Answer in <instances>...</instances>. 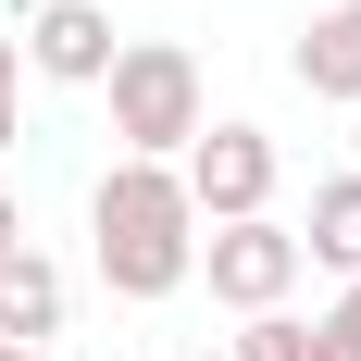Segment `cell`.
Wrapping results in <instances>:
<instances>
[{"label":"cell","instance_id":"obj_1","mask_svg":"<svg viewBox=\"0 0 361 361\" xmlns=\"http://www.w3.org/2000/svg\"><path fill=\"white\" fill-rule=\"evenodd\" d=\"M87 250H100V287L112 299H175L187 274H200V212H187L175 162H112L100 187H87Z\"/></svg>","mask_w":361,"mask_h":361},{"label":"cell","instance_id":"obj_2","mask_svg":"<svg viewBox=\"0 0 361 361\" xmlns=\"http://www.w3.org/2000/svg\"><path fill=\"white\" fill-rule=\"evenodd\" d=\"M112 162H175L200 125H212V87H200V50L187 37H112Z\"/></svg>","mask_w":361,"mask_h":361},{"label":"cell","instance_id":"obj_3","mask_svg":"<svg viewBox=\"0 0 361 361\" xmlns=\"http://www.w3.org/2000/svg\"><path fill=\"white\" fill-rule=\"evenodd\" d=\"M274 175H287V149L262 137V125H200V137L175 149V187H187V212L200 224H250V212H274Z\"/></svg>","mask_w":361,"mask_h":361},{"label":"cell","instance_id":"obj_4","mask_svg":"<svg viewBox=\"0 0 361 361\" xmlns=\"http://www.w3.org/2000/svg\"><path fill=\"white\" fill-rule=\"evenodd\" d=\"M200 274H212L224 312H287V287L312 262H299V237L274 212H250V224H200Z\"/></svg>","mask_w":361,"mask_h":361},{"label":"cell","instance_id":"obj_5","mask_svg":"<svg viewBox=\"0 0 361 361\" xmlns=\"http://www.w3.org/2000/svg\"><path fill=\"white\" fill-rule=\"evenodd\" d=\"M13 50H25V75H50V87H100L112 75V0H37Z\"/></svg>","mask_w":361,"mask_h":361},{"label":"cell","instance_id":"obj_6","mask_svg":"<svg viewBox=\"0 0 361 361\" xmlns=\"http://www.w3.org/2000/svg\"><path fill=\"white\" fill-rule=\"evenodd\" d=\"M287 75L312 87V100H336V112L361 100V0H324V13L299 25V50H287Z\"/></svg>","mask_w":361,"mask_h":361},{"label":"cell","instance_id":"obj_7","mask_svg":"<svg viewBox=\"0 0 361 361\" xmlns=\"http://www.w3.org/2000/svg\"><path fill=\"white\" fill-rule=\"evenodd\" d=\"M50 336H63V262L0 250V349H50Z\"/></svg>","mask_w":361,"mask_h":361},{"label":"cell","instance_id":"obj_8","mask_svg":"<svg viewBox=\"0 0 361 361\" xmlns=\"http://www.w3.org/2000/svg\"><path fill=\"white\" fill-rule=\"evenodd\" d=\"M287 237H299V262H324L336 287H349L361 274V175H324L312 187V224H287Z\"/></svg>","mask_w":361,"mask_h":361},{"label":"cell","instance_id":"obj_9","mask_svg":"<svg viewBox=\"0 0 361 361\" xmlns=\"http://www.w3.org/2000/svg\"><path fill=\"white\" fill-rule=\"evenodd\" d=\"M224 361H312V324H299V312H237Z\"/></svg>","mask_w":361,"mask_h":361},{"label":"cell","instance_id":"obj_10","mask_svg":"<svg viewBox=\"0 0 361 361\" xmlns=\"http://www.w3.org/2000/svg\"><path fill=\"white\" fill-rule=\"evenodd\" d=\"M312 361H361V274L324 299V312H312Z\"/></svg>","mask_w":361,"mask_h":361},{"label":"cell","instance_id":"obj_11","mask_svg":"<svg viewBox=\"0 0 361 361\" xmlns=\"http://www.w3.org/2000/svg\"><path fill=\"white\" fill-rule=\"evenodd\" d=\"M13 112H25V50H13V37H0V162H13V137H25V125H13Z\"/></svg>","mask_w":361,"mask_h":361},{"label":"cell","instance_id":"obj_12","mask_svg":"<svg viewBox=\"0 0 361 361\" xmlns=\"http://www.w3.org/2000/svg\"><path fill=\"white\" fill-rule=\"evenodd\" d=\"M0 250H25V200H13V187H0Z\"/></svg>","mask_w":361,"mask_h":361},{"label":"cell","instance_id":"obj_13","mask_svg":"<svg viewBox=\"0 0 361 361\" xmlns=\"http://www.w3.org/2000/svg\"><path fill=\"white\" fill-rule=\"evenodd\" d=\"M349 149H361V100H349ZM349 175H361V162H349Z\"/></svg>","mask_w":361,"mask_h":361},{"label":"cell","instance_id":"obj_14","mask_svg":"<svg viewBox=\"0 0 361 361\" xmlns=\"http://www.w3.org/2000/svg\"><path fill=\"white\" fill-rule=\"evenodd\" d=\"M0 361H50V349H0Z\"/></svg>","mask_w":361,"mask_h":361},{"label":"cell","instance_id":"obj_15","mask_svg":"<svg viewBox=\"0 0 361 361\" xmlns=\"http://www.w3.org/2000/svg\"><path fill=\"white\" fill-rule=\"evenodd\" d=\"M175 361H224V349H175Z\"/></svg>","mask_w":361,"mask_h":361}]
</instances>
